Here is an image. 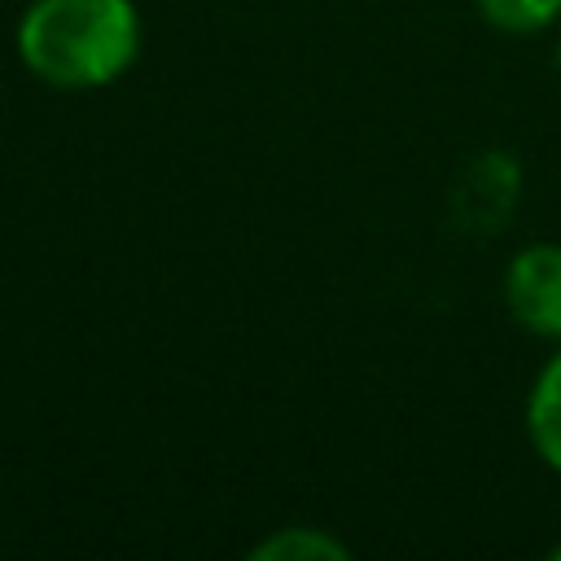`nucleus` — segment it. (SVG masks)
Returning a JSON list of instances; mask_svg holds the SVG:
<instances>
[{"label":"nucleus","mask_w":561,"mask_h":561,"mask_svg":"<svg viewBox=\"0 0 561 561\" xmlns=\"http://www.w3.org/2000/svg\"><path fill=\"white\" fill-rule=\"evenodd\" d=\"M22 66L66 92H92L123 79L140 53V13L131 0H31L18 18Z\"/></svg>","instance_id":"f257e3e1"},{"label":"nucleus","mask_w":561,"mask_h":561,"mask_svg":"<svg viewBox=\"0 0 561 561\" xmlns=\"http://www.w3.org/2000/svg\"><path fill=\"white\" fill-rule=\"evenodd\" d=\"M508 316L548 342H561V241H530L504 267Z\"/></svg>","instance_id":"f03ea898"},{"label":"nucleus","mask_w":561,"mask_h":561,"mask_svg":"<svg viewBox=\"0 0 561 561\" xmlns=\"http://www.w3.org/2000/svg\"><path fill=\"white\" fill-rule=\"evenodd\" d=\"M526 438H530V451L552 473H561V342L543 359L526 394Z\"/></svg>","instance_id":"7ed1b4c3"},{"label":"nucleus","mask_w":561,"mask_h":561,"mask_svg":"<svg viewBox=\"0 0 561 561\" xmlns=\"http://www.w3.org/2000/svg\"><path fill=\"white\" fill-rule=\"evenodd\" d=\"M254 561H346L351 548L324 526H280L250 548Z\"/></svg>","instance_id":"20e7f679"},{"label":"nucleus","mask_w":561,"mask_h":561,"mask_svg":"<svg viewBox=\"0 0 561 561\" xmlns=\"http://www.w3.org/2000/svg\"><path fill=\"white\" fill-rule=\"evenodd\" d=\"M482 22L504 35H535L561 18V0H473Z\"/></svg>","instance_id":"39448f33"},{"label":"nucleus","mask_w":561,"mask_h":561,"mask_svg":"<svg viewBox=\"0 0 561 561\" xmlns=\"http://www.w3.org/2000/svg\"><path fill=\"white\" fill-rule=\"evenodd\" d=\"M552 557H557V561H561V543H557V548H552Z\"/></svg>","instance_id":"423d86ee"},{"label":"nucleus","mask_w":561,"mask_h":561,"mask_svg":"<svg viewBox=\"0 0 561 561\" xmlns=\"http://www.w3.org/2000/svg\"><path fill=\"white\" fill-rule=\"evenodd\" d=\"M557 66H561V39H557Z\"/></svg>","instance_id":"0eeeda50"}]
</instances>
